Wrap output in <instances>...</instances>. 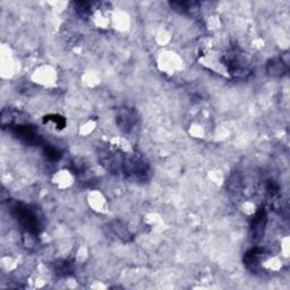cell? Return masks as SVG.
<instances>
[{
  "instance_id": "obj_9",
  "label": "cell",
  "mask_w": 290,
  "mask_h": 290,
  "mask_svg": "<svg viewBox=\"0 0 290 290\" xmlns=\"http://www.w3.org/2000/svg\"><path fill=\"white\" fill-rule=\"evenodd\" d=\"M111 230L114 231L115 236H117V238L119 239H124V240H127L130 238V233H128L127 228L125 226H123L122 223L116 221L114 222V225H111Z\"/></svg>"
},
{
  "instance_id": "obj_11",
  "label": "cell",
  "mask_w": 290,
  "mask_h": 290,
  "mask_svg": "<svg viewBox=\"0 0 290 290\" xmlns=\"http://www.w3.org/2000/svg\"><path fill=\"white\" fill-rule=\"evenodd\" d=\"M44 154L52 161L59 160L60 156H61L60 152H59V150H58V148L53 147V146H45V145H44Z\"/></svg>"
},
{
  "instance_id": "obj_4",
  "label": "cell",
  "mask_w": 290,
  "mask_h": 290,
  "mask_svg": "<svg viewBox=\"0 0 290 290\" xmlns=\"http://www.w3.org/2000/svg\"><path fill=\"white\" fill-rule=\"evenodd\" d=\"M117 124L120 130L125 133H131L138 125V115L131 108L119 109L117 115Z\"/></svg>"
},
{
  "instance_id": "obj_10",
  "label": "cell",
  "mask_w": 290,
  "mask_h": 290,
  "mask_svg": "<svg viewBox=\"0 0 290 290\" xmlns=\"http://www.w3.org/2000/svg\"><path fill=\"white\" fill-rule=\"evenodd\" d=\"M56 273H59V275L66 277L69 273H72V265L66 262V261H61L59 264H56Z\"/></svg>"
},
{
  "instance_id": "obj_7",
  "label": "cell",
  "mask_w": 290,
  "mask_h": 290,
  "mask_svg": "<svg viewBox=\"0 0 290 290\" xmlns=\"http://www.w3.org/2000/svg\"><path fill=\"white\" fill-rule=\"evenodd\" d=\"M288 69V64L283 59V58H276V59H272L270 63L268 64V72L271 74V75H283L284 73L287 72Z\"/></svg>"
},
{
  "instance_id": "obj_2",
  "label": "cell",
  "mask_w": 290,
  "mask_h": 290,
  "mask_svg": "<svg viewBox=\"0 0 290 290\" xmlns=\"http://www.w3.org/2000/svg\"><path fill=\"white\" fill-rule=\"evenodd\" d=\"M220 65L225 66L226 72L235 77H245L250 74V61L243 51L233 48L228 50L220 59Z\"/></svg>"
},
{
  "instance_id": "obj_12",
  "label": "cell",
  "mask_w": 290,
  "mask_h": 290,
  "mask_svg": "<svg viewBox=\"0 0 290 290\" xmlns=\"http://www.w3.org/2000/svg\"><path fill=\"white\" fill-rule=\"evenodd\" d=\"M49 120H51L53 124H56L58 128H63L65 126V119L63 117H59V116H50V117H47V119H44V122H49Z\"/></svg>"
},
{
  "instance_id": "obj_1",
  "label": "cell",
  "mask_w": 290,
  "mask_h": 290,
  "mask_svg": "<svg viewBox=\"0 0 290 290\" xmlns=\"http://www.w3.org/2000/svg\"><path fill=\"white\" fill-rule=\"evenodd\" d=\"M10 212L19 225L28 233L33 235L40 233L42 228V221H41L38 211L34 208H31L30 205L24 204V203H15L10 208Z\"/></svg>"
},
{
  "instance_id": "obj_5",
  "label": "cell",
  "mask_w": 290,
  "mask_h": 290,
  "mask_svg": "<svg viewBox=\"0 0 290 290\" xmlns=\"http://www.w3.org/2000/svg\"><path fill=\"white\" fill-rule=\"evenodd\" d=\"M267 251L262 247H254L248 251L244 258V262H245L246 267L250 269L251 271L256 272L261 269L263 261L267 258Z\"/></svg>"
},
{
  "instance_id": "obj_6",
  "label": "cell",
  "mask_w": 290,
  "mask_h": 290,
  "mask_svg": "<svg viewBox=\"0 0 290 290\" xmlns=\"http://www.w3.org/2000/svg\"><path fill=\"white\" fill-rule=\"evenodd\" d=\"M265 226H267V213L265 210L261 209L256 212L254 219L252 221V234L253 238L259 239L263 236Z\"/></svg>"
},
{
  "instance_id": "obj_8",
  "label": "cell",
  "mask_w": 290,
  "mask_h": 290,
  "mask_svg": "<svg viewBox=\"0 0 290 290\" xmlns=\"http://www.w3.org/2000/svg\"><path fill=\"white\" fill-rule=\"evenodd\" d=\"M198 6L200 5L197 2H171V7L173 9L180 11L183 14H193L194 10L198 9Z\"/></svg>"
},
{
  "instance_id": "obj_3",
  "label": "cell",
  "mask_w": 290,
  "mask_h": 290,
  "mask_svg": "<svg viewBox=\"0 0 290 290\" xmlns=\"http://www.w3.org/2000/svg\"><path fill=\"white\" fill-rule=\"evenodd\" d=\"M9 131L15 138L26 143L28 145H40L42 143V139L39 135L38 131L32 126L20 125V124H9Z\"/></svg>"
}]
</instances>
